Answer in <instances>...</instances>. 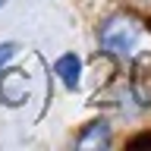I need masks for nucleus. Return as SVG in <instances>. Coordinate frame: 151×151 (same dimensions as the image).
I'll return each instance as SVG.
<instances>
[{
  "label": "nucleus",
  "mask_w": 151,
  "mask_h": 151,
  "mask_svg": "<svg viewBox=\"0 0 151 151\" xmlns=\"http://www.w3.org/2000/svg\"><path fill=\"white\" fill-rule=\"evenodd\" d=\"M142 41V25L132 16H113L101 28V47L110 54H132Z\"/></svg>",
  "instance_id": "nucleus-1"
},
{
  "label": "nucleus",
  "mask_w": 151,
  "mask_h": 151,
  "mask_svg": "<svg viewBox=\"0 0 151 151\" xmlns=\"http://www.w3.org/2000/svg\"><path fill=\"white\" fill-rule=\"evenodd\" d=\"M0 101L6 107H22L28 101V73L25 69H0Z\"/></svg>",
  "instance_id": "nucleus-2"
},
{
  "label": "nucleus",
  "mask_w": 151,
  "mask_h": 151,
  "mask_svg": "<svg viewBox=\"0 0 151 151\" xmlns=\"http://www.w3.org/2000/svg\"><path fill=\"white\" fill-rule=\"evenodd\" d=\"M129 88H132V98L142 107H151V50H145V54H139L132 60Z\"/></svg>",
  "instance_id": "nucleus-3"
},
{
  "label": "nucleus",
  "mask_w": 151,
  "mask_h": 151,
  "mask_svg": "<svg viewBox=\"0 0 151 151\" xmlns=\"http://www.w3.org/2000/svg\"><path fill=\"white\" fill-rule=\"evenodd\" d=\"M54 73L60 76V82H63L66 88H79V82H82V60L76 54H63L54 63Z\"/></svg>",
  "instance_id": "nucleus-4"
},
{
  "label": "nucleus",
  "mask_w": 151,
  "mask_h": 151,
  "mask_svg": "<svg viewBox=\"0 0 151 151\" xmlns=\"http://www.w3.org/2000/svg\"><path fill=\"white\" fill-rule=\"evenodd\" d=\"M76 145L79 148H107L110 145V126L107 123H91L88 132H82Z\"/></svg>",
  "instance_id": "nucleus-5"
},
{
  "label": "nucleus",
  "mask_w": 151,
  "mask_h": 151,
  "mask_svg": "<svg viewBox=\"0 0 151 151\" xmlns=\"http://www.w3.org/2000/svg\"><path fill=\"white\" fill-rule=\"evenodd\" d=\"M16 50H19L16 44H0V69H3L9 60H13V54H16Z\"/></svg>",
  "instance_id": "nucleus-6"
},
{
  "label": "nucleus",
  "mask_w": 151,
  "mask_h": 151,
  "mask_svg": "<svg viewBox=\"0 0 151 151\" xmlns=\"http://www.w3.org/2000/svg\"><path fill=\"white\" fill-rule=\"evenodd\" d=\"M0 3H3V0H0Z\"/></svg>",
  "instance_id": "nucleus-7"
}]
</instances>
